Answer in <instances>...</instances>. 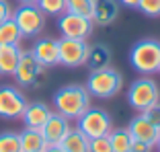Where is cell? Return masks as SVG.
<instances>
[{"label":"cell","mask_w":160,"mask_h":152,"mask_svg":"<svg viewBox=\"0 0 160 152\" xmlns=\"http://www.w3.org/2000/svg\"><path fill=\"white\" fill-rule=\"evenodd\" d=\"M53 107L56 113L64 115L66 119H78L90 107V93L86 90V86L80 84L62 86L53 95Z\"/></svg>","instance_id":"obj_1"},{"label":"cell","mask_w":160,"mask_h":152,"mask_svg":"<svg viewBox=\"0 0 160 152\" xmlns=\"http://www.w3.org/2000/svg\"><path fill=\"white\" fill-rule=\"evenodd\" d=\"M129 62L142 74H154L160 68V41L140 39L129 52Z\"/></svg>","instance_id":"obj_2"},{"label":"cell","mask_w":160,"mask_h":152,"mask_svg":"<svg viewBox=\"0 0 160 152\" xmlns=\"http://www.w3.org/2000/svg\"><path fill=\"white\" fill-rule=\"evenodd\" d=\"M121 84H123L121 74L107 66V68L90 72L86 90L90 93V97H97V99H111L121 90Z\"/></svg>","instance_id":"obj_3"},{"label":"cell","mask_w":160,"mask_h":152,"mask_svg":"<svg viewBox=\"0 0 160 152\" xmlns=\"http://www.w3.org/2000/svg\"><path fill=\"white\" fill-rule=\"evenodd\" d=\"M14 78L19 82L21 86H41L47 78V70L41 66V64L35 60L33 52L29 49V52H21V58H19V64L14 68Z\"/></svg>","instance_id":"obj_4"},{"label":"cell","mask_w":160,"mask_h":152,"mask_svg":"<svg viewBox=\"0 0 160 152\" xmlns=\"http://www.w3.org/2000/svg\"><path fill=\"white\" fill-rule=\"evenodd\" d=\"M12 21L23 37H37L45 29V14L37 4H21L17 10H12Z\"/></svg>","instance_id":"obj_5"},{"label":"cell","mask_w":160,"mask_h":152,"mask_svg":"<svg viewBox=\"0 0 160 152\" xmlns=\"http://www.w3.org/2000/svg\"><path fill=\"white\" fill-rule=\"evenodd\" d=\"M158 99H160V89L152 78H148V76L133 80L132 86H129V90H127V103L132 105L133 109H138L140 113L146 111L150 105L158 103Z\"/></svg>","instance_id":"obj_6"},{"label":"cell","mask_w":160,"mask_h":152,"mask_svg":"<svg viewBox=\"0 0 160 152\" xmlns=\"http://www.w3.org/2000/svg\"><path fill=\"white\" fill-rule=\"evenodd\" d=\"M76 128L84 134L88 140L99 138V136H107L111 132V115L105 109H99V107H88L78 117V125Z\"/></svg>","instance_id":"obj_7"},{"label":"cell","mask_w":160,"mask_h":152,"mask_svg":"<svg viewBox=\"0 0 160 152\" xmlns=\"http://www.w3.org/2000/svg\"><path fill=\"white\" fill-rule=\"evenodd\" d=\"M88 43L86 39H70L62 37L58 39V52H60V64L66 68H78L86 64L88 58Z\"/></svg>","instance_id":"obj_8"},{"label":"cell","mask_w":160,"mask_h":152,"mask_svg":"<svg viewBox=\"0 0 160 152\" xmlns=\"http://www.w3.org/2000/svg\"><path fill=\"white\" fill-rule=\"evenodd\" d=\"M92 19L88 17H80L74 13H64L58 17V29H60L62 37H70V39H86L92 33Z\"/></svg>","instance_id":"obj_9"},{"label":"cell","mask_w":160,"mask_h":152,"mask_svg":"<svg viewBox=\"0 0 160 152\" xmlns=\"http://www.w3.org/2000/svg\"><path fill=\"white\" fill-rule=\"evenodd\" d=\"M27 107V99L14 86H0V117L19 119Z\"/></svg>","instance_id":"obj_10"},{"label":"cell","mask_w":160,"mask_h":152,"mask_svg":"<svg viewBox=\"0 0 160 152\" xmlns=\"http://www.w3.org/2000/svg\"><path fill=\"white\" fill-rule=\"evenodd\" d=\"M33 56L43 68H53L60 64V52H58V39L52 37H43L37 39L33 45Z\"/></svg>","instance_id":"obj_11"},{"label":"cell","mask_w":160,"mask_h":152,"mask_svg":"<svg viewBox=\"0 0 160 152\" xmlns=\"http://www.w3.org/2000/svg\"><path fill=\"white\" fill-rule=\"evenodd\" d=\"M68 129H70V121L60 113H52L49 119L43 124L41 134H43V138H45V142L49 146H58L64 140V136L68 134Z\"/></svg>","instance_id":"obj_12"},{"label":"cell","mask_w":160,"mask_h":152,"mask_svg":"<svg viewBox=\"0 0 160 152\" xmlns=\"http://www.w3.org/2000/svg\"><path fill=\"white\" fill-rule=\"evenodd\" d=\"M127 129H129V134H132L133 140L146 142V144H150V146H156V142H158L160 129H156L142 113L138 115L136 119H132V124H129V128H127Z\"/></svg>","instance_id":"obj_13"},{"label":"cell","mask_w":160,"mask_h":152,"mask_svg":"<svg viewBox=\"0 0 160 152\" xmlns=\"http://www.w3.org/2000/svg\"><path fill=\"white\" fill-rule=\"evenodd\" d=\"M52 113H53V111L49 109L45 103H27V107H25L21 119H23L25 128L41 129L43 124L49 119V115H52Z\"/></svg>","instance_id":"obj_14"},{"label":"cell","mask_w":160,"mask_h":152,"mask_svg":"<svg viewBox=\"0 0 160 152\" xmlns=\"http://www.w3.org/2000/svg\"><path fill=\"white\" fill-rule=\"evenodd\" d=\"M119 14V2L117 0H94L92 4V23L107 27L111 25Z\"/></svg>","instance_id":"obj_15"},{"label":"cell","mask_w":160,"mask_h":152,"mask_svg":"<svg viewBox=\"0 0 160 152\" xmlns=\"http://www.w3.org/2000/svg\"><path fill=\"white\" fill-rule=\"evenodd\" d=\"M21 138V152H45L49 144L45 142L41 129H33V128H25L19 134Z\"/></svg>","instance_id":"obj_16"},{"label":"cell","mask_w":160,"mask_h":152,"mask_svg":"<svg viewBox=\"0 0 160 152\" xmlns=\"http://www.w3.org/2000/svg\"><path fill=\"white\" fill-rule=\"evenodd\" d=\"M60 146L66 152H90V140L78 128H70L64 140L60 142Z\"/></svg>","instance_id":"obj_17"},{"label":"cell","mask_w":160,"mask_h":152,"mask_svg":"<svg viewBox=\"0 0 160 152\" xmlns=\"http://www.w3.org/2000/svg\"><path fill=\"white\" fill-rule=\"evenodd\" d=\"M23 49L17 45H0V74H14V68L19 64V58Z\"/></svg>","instance_id":"obj_18"},{"label":"cell","mask_w":160,"mask_h":152,"mask_svg":"<svg viewBox=\"0 0 160 152\" xmlns=\"http://www.w3.org/2000/svg\"><path fill=\"white\" fill-rule=\"evenodd\" d=\"M111 64V49L103 43H94L88 48V58H86V66L90 70H101Z\"/></svg>","instance_id":"obj_19"},{"label":"cell","mask_w":160,"mask_h":152,"mask_svg":"<svg viewBox=\"0 0 160 152\" xmlns=\"http://www.w3.org/2000/svg\"><path fill=\"white\" fill-rule=\"evenodd\" d=\"M109 140H111V150L113 152H129L132 150V134L127 128H119V129H111L109 132Z\"/></svg>","instance_id":"obj_20"},{"label":"cell","mask_w":160,"mask_h":152,"mask_svg":"<svg viewBox=\"0 0 160 152\" xmlns=\"http://www.w3.org/2000/svg\"><path fill=\"white\" fill-rule=\"evenodd\" d=\"M21 39H23V35H21L17 23L12 21V17L4 23H0V45H17Z\"/></svg>","instance_id":"obj_21"},{"label":"cell","mask_w":160,"mask_h":152,"mask_svg":"<svg viewBox=\"0 0 160 152\" xmlns=\"http://www.w3.org/2000/svg\"><path fill=\"white\" fill-rule=\"evenodd\" d=\"M37 6L45 17H60L66 13V0H37Z\"/></svg>","instance_id":"obj_22"},{"label":"cell","mask_w":160,"mask_h":152,"mask_svg":"<svg viewBox=\"0 0 160 152\" xmlns=\"http://www.w3.org/2000/svg\"><path fill=\"white\" fill-rule=\"evenodd\" d=\"M92 4H94V0H66V10L90 19L92 17Z\"/></svg>","instance_id":"obj_23"},{"label":"cell","mask_w":160,"mask_h":152,"mask_svg":"<svg viewBox=\"0 0 160 152\" xmlns=\"http://www.w3.org/2000/svg\"><path fill=\"white\" fill-rule=\"evenodd\" d=\"M0 152H21V138L17 132L0 134Z\"/></svg>","instance_id":"obj_24"},{"label":"cell","mask_w":160,"mask_h":152,"mask_svg":"<svg viewBox=\"0 0 160 152\" xmlns=\"http://www.w3.org/2000/svg\"><path fill=\"white\" fill-rule=\"evenodd\" d=\"M138 8L146 17H160V0H140Z\"/></svg>","instance_id":"obj_25"},{"label":"cell","mask_w":160,"mask_h":152,"mask_svg":"<svg viewBox=\"0 0 160 152\" xmlns=\"http://www.w3.org/2000/svg\"><path fill=\"white\" fill-rule=\"evenodd\" d=\"M90 152H113L109 134L107 136H99V138H90Z\"/></svg>","instance_id":"obj_26"},{"label":"cell","mask_w":160,"mask_h":152,"mask_svg":"<svg viewBox=\"0 0 160 152\" xmlns=\"http://www.w3.org/2000/svg\"><path fill=\"white\" fill-rule=\"evenodd\" d=\"M142 115H144V117H146L156 129H160V103L150 105L146 111H142Z\"/></svg>","instance_id":"obj_27"},{"label":"cell","mask_w":160,"mask_h":152,"mask_svg":"<svg viewBox=\"0 0 160 152\" xmlns=\"http://www.w3.org/2000/svg\"><path fill=\"white\" fill-rule=\"evenodd\" d=\"M12 17V6L8 0H0V23H4Z\"/></svg>","instance_id":"obj_28"},{"label":"cell","mask_w":160,"mask_h":152,"mask_svg":"<svg viewBox=\"0 0 160 152\" xmlns=\"http://www.w3.org/2000/svg\"><path fill=\"white\" fill-rule=\"evenodd\" d=\"M152 148H154V146H150V144H146V142L133 140V142H132V150H129V152H152Z\"/></svg>","instance_id":"obj_29"},{"label":"cell","mask_w":160,"mask_h":152,"mask_svg":"<svg viewBox=\"0 0 160 152\" xmlns=\"http://www.w3.org/2000/svg\"><path fill=\"white\" fill-rule=\"evenodd\" d=\"M117 2L127 6V8H138V4H140V0H117Z\"/></svg>","instance_id":"obj_30"},{"label":"cell","mask_w":160,"mask_h":152,"mask_svg":"<svg viewBox=\"0 0 160 152\" xmlns=\"http://www.w3.org/2000/svg\"><path fill=\"white\" fill-rule=\"evenodd\" d=\"M45 152H66V150H64V148L58 144V146H47V150H45Z\"/></svg>","instance_id":"obj_31"},{"label":"cell","mask_w":160,"mask_h":152,"mask_svg":"<svg viewBox=\"0 0 160 152\" xmlns=\"http://www.w3.org/2000/svg\"><path fill=\"white\" fill-rule=\"evenodd\" d=\"M21 4H37V0H19Z\"/></svg>","instance_id":"obj_32"},{"label":"cell","mask_w":160,"mask_h":152,"mask_svg":"<svg viewBox=\"0 0 160 152\" xmlns=\"http://www.w3.org/2000/svg\"><path fill=\"white\" fill-rule=\"evenodd\" d=\"M156 148L160 150V134H158V142H156Z\"/></svg>","instance_id":"obj_33"},{"label":"cell","mask_w":160,"mask_h":152,"mask_svg":"<svg viewBox=\"0 0 160 152\" xmlns=\"http://www.w3.org/2000/svg\"><path fill=\"white\" fill-rule=\"evenodd\" d=\"M158 72H160V68H158Z\"/></svg>","instance_id":"obj_34"}]
</instances>
